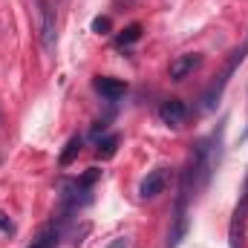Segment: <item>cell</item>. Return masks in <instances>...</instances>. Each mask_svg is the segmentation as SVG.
Returning a JSON list of instances; mask_svg holds the SVG:
<instances>
[{"instance_id": "cell-1", "label": "cell", "mask_w": 248, "mask_h": 248, "mask_svg": "<svg viewBox=\"0 0 248 248\" xmlns=\"http://www.w3.org/2000/svg\"><path fill=\"white\" fill-rule=\"evenodd\" d=\"M32 12H35V26H38V41L44 46L46 55L55 52L58 44V17H55V6L49 0H32Z\"/></svg>"}, {"instance_id": "cell-2", "label": "cell", "mask_w": 248, "mask_h": 248, "mask_svg": "<svg viewBox=\"0 0 248 248\" xmlns=\"http://www.w3.org/2000/svg\"><path fill=\"white\" fill-rule=\"evenodd\" d=\"M246 55H248V35H246V41H243V44H240V46L231 52V58H228V63H225V66H222V72L217 75V81H214V84L208 87V93L202 95V110H211V107L217 104V98L222 95V90H225V84L231 81L234 69L246 61Z\"/></svg>"}, {"instance_id": "cell-3", "label": "cell", "mask_w": 248, "mask_h": 248, "mask_svg": "<svg viewBox=\"0 0 248 248\" xmlns=\"http://www.w3.org/2000/svg\"><path fill=\"white\" fill-rule=\"evenodd\" d=\"M246 219H248V173L246 182H243V193H240V205L234 211V219H231V231H228V243L231 248H243V231H246Z\"/></svg>"}, {"instance_id": "cell-4", "label": "cell", "mask_w": 248, "mask_h": 248, "mask_svg": "<svg viewBox=\"0 0 248 248\" xmlns=\"http://www.w3.org/2000/svg\"><path fill=\"white\" fill-rule=\"evenodd\" d=\"M168 179H170L168 168H156V170H150V173L141 179V185H139V196H141V199H156L159 193H165Z\"/></svg>"}, {"instance_id": "cell-5", "label": "cell", "mask_w": 248, "mask_h": 248, "mask_svg": "<svg viewBox=\"0 0 248 248\" xmlns=\"http://www.w3.org/2000/svg\"><path fill=\"white\" fill-rule=\"evenodd\" d=\"M159 119H162V124H168V127H182L187 119V104L179 101V98H165L159 104Z\"/></svg>"}, {"instance_id": "cell-6", "label": "cell", "mask_w": 248, "mask_h": 248, "mask_svg": "<svg viewBox=\"0 0 248 248\" xmlns=\"http://www.w3.org/2000/svg\"><path fill=\"white\" fill-rule=\"evenodd\" d=\"M187 199L179 196L176 199V211H173V222H170V231H168V248H176L182 243V237L187 234V217H185Z\"/></svg>"}, {"instance_id": "cell-7", "label": "cell", "mask_w": 248, "mask_h": 248, "mask_svg": "<svg viewBox=\"0 0 248 248\" xmlns=\"http://www.w3.org/2000/svg\"><path fill=\"white\" fill-rule=\"evenodd\" d=\"M93 87H95V93H98L101 98H107V101H119L124 93H127V84H124V81H119V78H107V75L95 78Z\"/></svg>"}, {"instance_id": "cell-8", "label": "cell", "mask_w": 248, "mask_h": 248, "mask_svg": "<svg viewBox=\"0 0 248 248\" xmlns=\"http://www.w3.org/2000/svg\"><path fill=\"white\" fill-rule=\"evenodd\" d=\"M199 63H202V58H199L196 52H185V55H176V58L170 61V69H168V72H170L173 81H182V78H187Z\"/></svg>"}, {"instance_id": "cell-9", "label": "cell", "mask_w": 248, "mask_h": 248, "mask_svg": "<svg viewBox=\"0 0 248 248\" xmlns=\"http://www.w3.org/2000/svg\"><path fill=\"white\" fill-rule=\"evenodd\" d=\"M58 237H61V228H58L55 222H49V225L41 228V234L32 240L29 248H58Z\"/></svg>"}, {"instance_id": "cell-10", "label": "cell", "mask_w": 248, "mask_h": 248, "mask_svg": "<svg viewBox=\"0 0 248 248\" xmlns=\"http://www.w3.org/2000/svg\"><path fill=\"white\" fill-rule=\"evenodd\" d=\"M119 136L113 133V136H107V139H98V144H95V156L98 159H110V156H116V150H119Z\"/></svg>"}, {"instance_id": "cell-11", "label": "cell", "mask_w": 248, "mask_h": 248, "mask_svg": "<svg viewBox=\"0 0 248 248\" xmlns=\"http://www.w3.org/2000/svg\"><path fill=\"white\" fill-rule=\"evenodd\" d=\"M81 153V136H72L69 141H66V147H63V153H61V168H66V165H72V159Z\"/></svg>"}, {"instance_id": "cell-12", "label": "cell", "mask_w": 248, "mask_h": 248, "mask_svg": "<svg viewBox=\"0 0 248 248\" xmlns=\"http://www.w3.org/2000/svg\"><path fill=\"white\" fill-rule=\"evenodd\" d=\"M141 38V26L139 23H130V26H124L122 35L116 38V46H130V44H136Z\"/></svg>"}, {"instance_id": "cell-13", "label": "cell", "mask_w": 248, "mask_h": 248, "mask_svg": "<svg viewBox=\"0 0 248 248\" xmlns=\"http://www.w3.org/2000/svg\"><path fill=\"white\" fill-rule=\"evenodd\" d=\"M98 176H101V170H98V168H90V170H87V173L78 179V185H81V187H90L95 179H98Z\"/></svg>"}, {"instance_id": "cell-14", "label": "cell", "mask_w": 248, "mask_h": 248, "mask_svg": "<svg viewBox=\"0 0 248 248\" xmlns=\"http://www.w3.org/2000/svg\"><path fill=\"white\" fill-rule=\"evenodd\" d=\"M110 26H113L110 17H95V20H93V32H98V35H107Z\"/></svg>"}, {"instance_id": "cell-15", "label": "cell", "mask_w": 248, "mask_h": 248, "mask_svg": "<svg viewBox=\"0 0 248 248\" xmlns=\"http://www.w3.org/2000/svg\"><path fill=\"white\" fill-rule=\"evenodd\" d=\"M0 231H6V234H12V231H15V225H12V219H9V217H6L3 211H0Z\"/></svg>"}, {"instance_id": "cell-16", "label": "cell", "mask_w": 248, "mask_h": 248, "mask_svg": "<svg viewBox=\"0 0 248 248\" xmlns=\"http://www.w3.org/2000/svg\"><path fill=\"white\" fill-rule=\"evenodd\" d=\"M127 246H130V237H116V243L107 248H127Z\"/></svg>"}, {"instance_id": "cell-17", "label": "cell", "mask_w": 248, "mask_h": 248, "mask_svg": "<svg viewBox=\"0 0 248 248\" xmlns=\"http://www.w3.org/2000/svg\"><path fill=\"white\" fill-rule=\"evenodd\" d=\"M246 139H248V124H246V133H243V141H246Z\"/></svg>"}, {"instance_id": "cell-18", "label": "cell", "mask_w": 248, "mask_h": 248, "mask_svg": "<svg viewBox=\"0 0 248 248\" xmlns=\"http://www.w3.org/2000/svg\"><path fill=\"white\" fill-rule=\"evenodd\" d=\"M0 124H3V113H0Z\"/></svg>"}]
</instances>
